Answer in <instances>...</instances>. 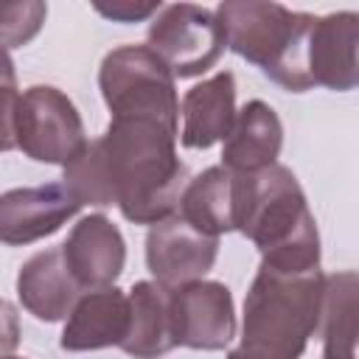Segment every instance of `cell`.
<instances>
[{"label": "cell", "mask_w": 359, "mask_h": 359, "mask_svg": "<svg viewBox=\"0 0 359 359\" xmlns=\"http://www.w3.org/2000/svg\"><path fill=\"white\" fill-rule=\"evenodd\" d=\"M17 297L28 314L42 323L67 320L76 303L84 297V289L67 269L62 247L34 252L17 275Z\"/></svg>", "instance_id": "cell-13"}, {"label": "cell", "mask_w": 359, "mask_h": 359, "mask_svg": "<svg viewBox=\"0 0 359 359\" xmlns=\"http://www.w3.org/2000/svg\"><path fill=\"white\" fill-rule=\"evenodd\" d=\"M129 334V294L118 286L87 292L62 331V351H101L121 348Z\"/></svg>", "instance_id": "cell-15"}, {"label": "cell", "mask_w": 359, "mask_h": 359, "mask_svg": "<svg viewBox=\"0 0 359 359\" xmlns=\"http://www.w3.org/2000/svg\"><path fill=\"white\" fill-rule=\"evenodd\" d=\"M323 359H359V272L325 275Z\"/></svg>", "instance_id": "cell-18"}, {"label": "cell", "mask_w": 359, "mask_h": 359, "mask_svg": "<svg viewBox=\"0 0 359 359\" xmlns=\"http://www.w3.org/2000/svg\"><path fill=\"white\" fill-rule=\"evenodd\" d=\"M84 205L65 182L36 188H11L0 196V238L8 247H25L53 236Z\"/></svg>", "instance_id": "cell-10"}, {"label": "cell", "mask_w": 359, "mask_h": 359, "mask_svg": "<svg viewBox=\"0 0 359 359\" xmlns=\"http://www.w3.org/2000/svg\"><path fill=\"white\" fill-rule=\"evenodd\" d=\"M180 216L199 233L213 238L236 230L233 174L224 165H210L202 174H196L182 194Z\"/></svg>", "instance_id": "cell-19"}, {"label": "cell", "mask_w": 359, "mask_h": 359, "mask_svg": "<svg viewBox=\"0 0 359 359\" xmlns=\"http://www.w3.org/2000/svg\"><path fill=\"white\" fill-rule=\"evenodd\" d=\"M17 14H20V22H3V39H6V50L17 48V45H25L42 25L48 8L42 3H14Z\"/></svg>", "instance_id": "cell-20"}, {"label": "cell", "mask_w": 359, "mask_h": 359, "mask_svg": "<svg viewBox=\"0 0 359 359\" xmlns=\"http://www.w3.org/2000/svg\"><path fill=\"white\" fill-rule=\"evenodd\" d=\"M180 126L157 118H112L98 140L65 168L62 182L81 205L118 208L132 224L180 213L188 168L177 157Z\"/></svg>", "instance_id": "cell-1"}, {"label": "cell", "mask_w": 359, "mask_h": 359, "mask_svg": "<svg viewBox=\"0 0 359 359\" xmlns=\"http://www.w3.org/2000/svg\"><path fill=\"white\" fill-rule=\"evenodd\" d=\"M62 252L70 275L84 289V294L115 286L126 264V241L104 213L79 219L67 233Z\"/></svg>", "instance_id": "cell-11"}, {"label": "cell", "mask_w": 359, "mask_h": 359, "mask_svg": "<svg viewBox=\"0 0 359 359\" xmlns=\"http://www.w3.org/2000/svg\"><path fill=\"white\" fill-rule=\"evenodd\" d=\"M11 67V56L6 53L3 149H20L36 163L67 168L90 143L76 104L50 84H34L25 93H17Z\"/></svg>", "instance_id": "cell-5"}, {"label": "cell", "mask_w": 359, "mask_h": 359, "mask_svg": "<svg viewBox=\"0 0 359 359\" xmlns=\"http://www.w3.org/2000/svg\"><path fill=\"white\" fill-rule=\"evenodd\" d=\"M149 48L168 65L174 79L208 73L227 48L216 11L194 3L163 6L149 22Z\"/></svg>", "instance_id": "cell-7"}, {"label": "cell", "mask_w": 359, "mask_h": 359, "mask_svg": "<svg viewBox=\"0 0 359 359\" xmlns=\"http://www.w3.org/2000/svg\"><path fill=\"white\" fill-rule=\"evenodd\" d=\"M171 328L177 348L222 351L236 337L233 294L219 280H194L171 289Z\"/></svg>", "instance_id": "cell-8"}, {"label": "cell", "mask_w": 359, "mask_h": 359, "mask_svg": "<svg viewBox=\"0 0 359 359\" xmlns=\"http://www.w3.org/2000/svg\"><path fill=\"white\" fill-rule=\"evenodd\" d=\"M168 65L149 45H123L104 56L98 87L112 118H157L180 126V98Z\"/></svg>", "instance_id": "cell-6"}, {"label": "cell", "mask_w": 359, "mask_h": 359, "mask_svg": "<svg viewBox=\"0 0 359 359\" xmlns=\"http://www.w3.org/2000/svg\"><path fill=\"white\" fill-rule=\"evenodd\" d=\"M323 269H278L261 264L241 317L238 345L227 359H300L323 323Z\"/></svg>", "instance_id": "cell-3"}, {"label": "cell", "mask_w": 359, "mask_h": 359, "mask_svg": "<svg viewBox=\"0 0 359 359\" xmlns=\"http://www.w3.org/2000/svg\"><path fill=\"white\" fill-rule=\"evenodd\" d=\"M219 255V238L199 233L180 213L157 222L146 233V266L165 289L205 280Z\"/></svg>", "instance_id": "cell-9"}, {"label": "cell", "mask_w": 359, "mask_h": 359, "mask_svg": "<svg viewBox=\"0 0 359 359\" xmlns=\"http://www.w3.org/2000/svg\"><path fill=\"white\" fill-rule=\"evenodd\" d=\"M180 143L185 149H210L213 143L227 140L238 118L236 76L230 70H219L202 84H194L180 101Z\"/></svg>", "instance_id": "cell-14"}, {"label": "cell", "mask_w": 359, "mask_h": 359, "mask_svg": "<svg viewBox=\"0 0 359 359\" xmlns=\"http://www.w3.org/2000/svg\"><path fill=\"white\" fill-rule=\"evenodd\" d=\"M283 123L266 101H247L222 146V165L230 174H255L278 163Z\"/></svg>", "instance_id": "cell-16"}, {"label": "cell", "mask_w": 359, "mask_h": 359, "mask_svg": "<svg viewBox=\"0 0 359 359\" xmlns=\"http://www.w3.org/2000/svg\"><path fill=\"white\" fill-rule=\"evenodd\" d=\"M6 359H22V356H6Z\"/></svg>", "instance_id": "cell-22"}, {"label": "cell", "mask_w": 359, "mask_h": 359, "mask_svg": "<svg viewBox=\"0 0 359 359\" xmlns=\"http://www.w3.org/2000/svg\"><path fill=\"white\" fill-rule=\"evenodd\" d=\"M174 348L171 289L157 280H137L129 289V334L121 351L135 359H160Z\"/></svg>", "instance_id": "cell-17"}, {"label": "cell", "mask_w": 359, "mask_h": 359, "mask_svg": "<svg viewBox=\"0 0 359 359\" xmlns=\"http://www.w3.org/2000/svg\"><path fill=\"white\" fill-rule=\"evenodd\" d=\"M163 6L160 3H132V0H115V3H95V11L115 20V22H140L151 14H157Z\"/></svg>", "instance_id": "cell-21"}, {"label": "cell", "mask_w": 359, "mask_h": 359, "mask_svg": "<svg viewBox=\"0 0 359 359\" xmlns=\"http://www.w3.org/2000/svg\"><path fill=\"white\" fill-rule=\"evenodd\" d=\"M227 48L255 65L266 79L289 93L314 87L309 73V39L314 14L292 11L280 3L227 0L216 6Z\"/></svg>", "instance_id": "cell-4"}, {"label": "cell", "mask_w": 359, "mask_h": 359, "mask_svg": "<svg viewBox=\"0 0 359 359\" xmlns=\"http://www.w3.org/2000/svg\"><path fill=\"white\" fill-rule=\"evenodd\" d=\"M236 230L247 236L261 264L278 269H317L320 233L292 168L275 163L255 174H233Z\"/></svg>", "instance_id": "cell-2"}, {"label": "cell", "mask_w": 359, "mask_h": 359, "mask_svg": "<svg viewBox=\"0 0 359 359\" xmlns=\"http://www.w3.org/2000/svg\"><path fill=\"white\" fill-rule=\"evenodd\" d=\"M311 81L348 93L359 87V11H331L317 17L309 39Z\"/></svg>", "instance_id": "cell-12"}]
</instances>
